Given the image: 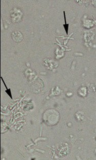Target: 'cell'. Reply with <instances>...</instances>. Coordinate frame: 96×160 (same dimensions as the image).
Returning a JSON list of instances; mask_svg holds the SVG:
<instances>
[{
  "label": "cell",
  "mask_w": 96,
  "mask_h": 160,
  "mask_svg": "<svg viewBox=\"0 0 96 160\" xmlns=\"http://www.w3.org/2000/svg\"><path fill=\"white\" fill-rule=\"evenodd\" d=\"M64 18H65V24H63V26L64 27V28H65V32H66V35H68V33H69V24H68V23H66V17H65V11H64Z\"/></svg>",
  "instance_id": "obj_1"
}]
</instances>
